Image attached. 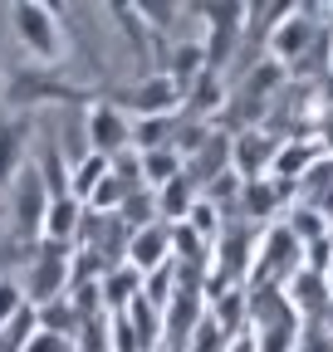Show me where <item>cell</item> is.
<instances>
[{
    "label": "cell",
    "mask_w": 333,
    "mask_h": 352,
    "mask_svg": "<svg viewBox=\"0 0 333 352\" xmlns=\"http://www.w3.org/2000/svg\"><path fill=\"white\" fill-rule=\"evenodd\" d=\"M10 30L20 39V50L39 64V69H59L69 59V20H59V6H39V0H15L6 10Z\"/></svg>",
    "instance_id": "6da1fadb"
},
{
    "label": "cell",
    "mask_w": 333,
    "mask_h": 352,
    "mask_svg": "<svg viewBox=\"0 0 333 352\" xmlns=\"http://www.w3.org/2000/svg\"><path fill=\"white\" fill-rule=\"evenodd\" d=\"M6 103H10L15 113H30L34 103H74V108H89L94 94H89V88H78V83H69L59 69L30 64V69L6 74Z\"/></svg>",
    "instance_id": "7a4b0ae2"
},
{
    "label": "cell",
    "mask_w": 333,
    "mask_h": 352,
    "mask_svg": "<svg viewBox=\"0 0 333 352\" xmlns=\"http://www.w3.org/2000/svg\"><path fill=\"white\" fill-rule=\"evenodd\" d=\"M25 259H30V270H25L20 289H25V303L30 308H45V303H54V298L69 294V264H74V250L69 245L39 240Z\"/></svg>",
    "instance_id": "3957f363"
},
{
    "label": "cell",
    "mask_w": 333,
    "mask_h": 352,
    "mask_svg": "<svg viewBox=\"0 0 333 352\" xmlns=\"http://www.w3.org/2000/svg\"><path fill=\"white\" fill-rule=\"evenodd\" d=\"M6 201H10V230H15V240L25 250H34L39 240H45V210H50V186H45V176H39L34 162L10 182Z\"/></svg>",
    "instance_id": "277c9868"
},
{
    "label": "cell",
    "mask_w": 333,
    "mask_h": 352,
    "mask_svg": "<svg viewBox=\"0 0 333 352\" xmlns=\"http://www.w3.org/2000/svg\"><path fill=\"white\" fill-rule=\"evenodd\" d=\"M299 270H304V245L289 235V226H265L245 289H255V284H289Z\"/></svg>",
    "instance_id": "5b68a950"
},
{
    "label": "cell",
    "mask_w": 333,
    "mask_h": 352,
    "mask_svg": "<svg viewBox=\"0 0 333 352\" xmlns=\"http://www.w3.org/2000/svg\"><path fill=\"white\" fill-rule=\"evenodd\" d=\"M83 147L103 152V157H122L133 147V118L122 113L113 98H94L83 108Z\"/></svg>",
    "instance_id": "8992f818"
},
{
    "label": "cell",
    "mask_w": 333,
    "mask_h": 352,
    "mask_svg": "<svg viewBox=\"0 0 333 352\" xmlns=\"http://www.w3.org/2000/svg\"><path fill=\"white\" fill-rule=\"evenodd\" d=\"M182 98H186L182 83H172V74L152 69L128 88V98H118V108L128 118H172V113H182Z\"/></svg>",
    "instance_id": "52a82bcc"
},
{
    "label": "cell",
    "mask_w": 333,
    "mask_h": 352,
    "mask_svg": "<svg viewBox=\"0 0 333 352\" xmlns=\"http://www.w3.org/2000/svg\"><path fill=\"white\" fill-rule=\"evenodd\" d=\"M275 152H279V138H270L265 127L230 132V171L240 176V182H260V176H270Z\"/></svg>",
    "instance_id": "ba28073f"
},
{
    "label": "cell",
    "mask_w": 333,
    "mask_h": 352,
    "mask_svg": "<svg viewBox=\"0 0 333 352\" xmlns=\"http://www.w3.org/2000/svg\"><path fill=\"white\" fill-rule=\"evenodd\" d=\"M319 39V20H314V6H294L284 20H279V30L270 34V44H265V54L270 59H279L284 69L294 64V59H304L309 54V44Z\"/></svg>",
    "instance_id": "9c48e42d"
},
{
    "label": "cell",
    "mask_w": 333,
    "mask_h": 352,
    "mask_svg": "<svg viewBox=\"0 0 333 352\" xmlns=\"http://www.w3.org/2000/svg\"><path fill=\"white\" fill-rule=\"evenodd\" d=\"M30 132L34 118L30 113H0V191H10V182L30 166Z\"/></svg>",
    "instance_id": "30bf717a"
},
{
    "label": "cell",
    "mask_w": 333,
    "mask_h": 352,
    "mask_svg": "<svg viewBox=\"0 0 333 352\" xmlns=\"http://www.w3.org/2000/svg\"><path fill=\"white\" fill-rule=\"evenodd\" d=\"M230 171V132L226 127H211V138H206L191 157H186V182L196 186V191H206L216 182V176H226Z\"/></svg>",
    "instance_id": "8fae6325"
},
{
    "label": "cell",
    "mask_w": 333,
    "mask_h": 352,
    "mask_svg": "<svg viewBox=\"0 0 333 352\" xmlns=\"http://www.w3.org/2000/svg\"><path fill=\"white\" fill-rule=\"evenodd\" d=\"M166 259H172V226H166V220H157V226H147V230H133V240H128V264H133L138 274L162 270Z\"/></svg>",
    "instance_id": "7c38bea8"
},
{
    "label": "cell",
    "mask_w": 333,
    "mask_h": 352,
    "mask_svg": "<svg viewBox=\"0 0 333 352\" xmlns=\"http://www.w3.org/2000/svg\"><path fill=\"white\" fill-rule=\"evenodd\" d=\"M289 303H294V314L299 318H319L328 314V274H314V270H299L294 279L284 284Z\"/></svg>",
    "instance_id": "4fadbf2b"
},
{
    "label": "cell",
    "mask_w": 333,
    "mask_h": 352,
    "mask_svg": "<svg viewBox=\"0 0 333 352\" xmlns=\"http://www.w3.org/2000/svg\"><path fill=\"white\" fill-rule=\"evenodd\" d=\"M83 206L78 196H54L50 201V210H45V240H54V245H69L74 250V240H78V226H83Z\"/></svg>",
    "instance_id": "5bb4252c"
},
{
    "label": "cell",
    "mask_w": 333,
    "mask_h": 352,
    "mask_svg": "<svg viewBox=\"0 0 333 352\" xmlns=\"http://www.w3.org/2000/svg\"><path fill=\"white\" fill-rule=\"evenodd\" d=\"M162 74H172V83H182V94H186V88L206 74V44L201 39H182L177 50H166Z\"/></svg>",
    "instance_id": "9a60e30c"
},
{
    "label": "cell",
    "mask_w": 333,
    "mask_h": 352,
    "mask_svg": "<svg viewBox=\"0 0 333 352\" xmlns=\"http://www.w3.org/2000/svg\"><path fill=\"white\" fill-rule=\"evenodd\" d=\"M113 171V157H103V152H78L74 162H69V196H78L83 206H89V196L98 191V182Z\"/></svg>",
    "instance_id": "2e32d148"
},
{
    "label": "cell",
    "mask_w": 333,
    "mask_h": 352,
    "mask_svg": "<svg viewBox=\"0 0 333 352\" xmlns=\"http://www.w3.org/2000/svg\"><path fill=\"white\" fill-rule=\"evenodd\" d=\"M138 294H142V274L133 270V264L108 270V274H103V314H122Z\"/></svg>",
    "instance_id": "e0dca14e"
},
{
    "label": "cell",
    "mask_w": 333,
    "mask_h": 352,
    "mask_svg": "<svg viewBox=\"0 0 333 352\" xmlns=\"http://www.w3.org/2000/svg\"><path fill=\"white\" fill-rule=\"evenodd\" d=\"M138 162H142V186H147V191H162L166 182H177V176L186 171V162H182V152H177V147L142 152Z\"/></svg>",
    "instance_id": "ac0fdd59"
},
{
    "label": "cell",
    "mask_w": 333,
    "mask_h": 352,
    "mask_svg": "<svg viewBox=\"0 0 333 352\" xmlns=\"http://www.w3.org/2000/svg\"><path fill=\"white\" fill-rule=\"evenodd\" d=\"M201 201V191L186 182V171L177 176V182H166L162 191H157V210H162V220H166V226H182V220L191 215V206Z\"/></svg>",
    "instance_id": "d6986e66"
},
{
    "label": "cell",
    "mask_w": 333,
    "mask_h": 352,
    "mask_svg": "<svg viewBox=\"0 0 333 352\" xmlns=\"http://www.w3.org/2000/svg\"><path fill=\"white\" fill-rule=\"evenodd\" d=\"M108 15L118 20V30L122 34H128V44H133V54L138 59H152V30H147V20H142V10L138 6H122V0H118V6H108Z\"/></svg>",
    "instance_id": "ffe728a7"
},
{
    "label": "cell",
    "mask_w": 333,
    "mask_h": 352,
    "mask_svg": "<svg viewBox=\"0 0 333 352\" xmlns=\"http://www.w3.org/2000/svg\"><path fill=\"white\" fill-rule=\"evenodd\" d=\"M34 314H39V328L59 333V338H78V328H83V318H78V308L69 303V294L54 298V303H45V308H34Z\"/></svg>",
    "instance_id": "44dd1931"
},
{
    "label": "cell",
    "mask_w": 333,
    "mask_h": 352,
    "mask_svg": "<svg viewBox=\"0 0 333 352\" xmlns=\"http://www.w3.org/2000/svg\"><path fill=\"white\" fill-rule=\"evenodd\" d=\"M39 176H45V186H50V201L54 196H69V162H64V147L59 142H45L39 147Z\"/></svg>",
    "instance_id": "7402d4cb"
},
{
    "label": "cell",
    "mask_w": 333,
    "mask_h": 352,
    "mask_svg": "<svg viewBox=\"0 0 333 352\" xmlns=\"http://www.w3.org/2000/svg\"><path fill=\"white\" fill-rule=\"evenodd\" d=\"M172 294H177V259H166L162 270L142 274V298H147V303L157 308V314H162L166 303H172Z\"/></svg>",
    "instance_id": "603a6c76"
},
{
    "label": "cell",
    "mask_w": 333,
    "mask_h": 352,
    "mask_svg": "<svg viewBox=\"0 0 333 352\" xmlns=\"http://www.w3.org/2000/svg\"><path fill=\"white\" fill-rule=\"evenodd\" d=\"M299 333H304V323H275V328L255 333V347L260 352H299Z\"/></svg>",
    "instance_id": "cb8c5ba5"
},
{
    "label": "cell",
    "mask_w": 333,
    "mask_h": 352,
    "mask_svg": "<svg viewBox=\"0 0 333 352\" xmlns=\"http://www.w3.org/2000/svg\"><path fill=\"white\" fill-rule=\"evenodd\" d=\"M74 347H78V352H113V342H108V314L83 318V328H78Z\"/></svg>",
    "instance_id": "d4e9b609"
},
{
    "label": "cell",
    "mask_w": 333,
    "mask_h": 352,
    "mask_svg": "<svg viewBox=\"0 0 333 352\" xmlns=\"http://www.w3.org/2000/svg\"><path fill=\"white\" fill-rule=\"evenodd\" d=\"M142 20H147V30L152 34H162V30H172L177 25V15H186V6H162V0H142Z\"/></svg>",
    "instance_id": "484cf974"
},
{
    "label": "cell",
    "mask_w": 333,
    "mask_h": 352,
    "mask_svg": "<svg viewBox=\"0 0 333 352\" xmlns=\"http://www.w3.org/2000/svg\"><path fill=\"white\" fill-rule=\"evenodd\" d=\"M25 308V289H20V279H6L0 274V328H6L15 314Z\"/></svg>",
    "instance_id": "4316f807"
},
{
    "label": "cell",
    "mask_w": 333,
    "mask_h": 352,
    "mask_svg": "<svg viewBox=\"0 0 333 352\" xmlns=\"http://www.w3.org/2000/svg\"><path fill=\"white\" fill-rule=\"evenodd\" d=\"M25 352H78V347H74V338H59V333L34 328V338L25 342Z\"/></svg>",
    "instance_id": "83f0119b"
},
{
    "label": "cell",
    "mask_w": 333,
    "mask_h": 352,
    "mask_svg": "<svg viewBox=\"0 0 333 352\" xmlns=\"http://www.w3.org/2000/svg\"><path fill=\"white\" fill-rule=\"evenodd\" d=\"M226 352H260V347H255V333H240V338H230V342H226Z\"/></svg>",
    "instance_id": "f1b7e54d"
},
{
    "label": "cell",
    "mask_w": 333,
    "mask_h": 352,
    "mask_svg": "<svg viewBox=\"0 0 333 352\" xmlns=\"http://www.w3.org/2000/svg\"><path fill=\"white\" fill-rule=\"evenodd\" d=\"M0 108H6V74H0Z\"/></svg>",
    "instance_id": "f546056e"
},
{
    "label": "cell",
    "mask_w": 333,
    "mask_h": 352,
    "mask_svg": "<svg viewBox=\"0 0 333 352\" xmlns=\"http://www.w3.org/2000/svg\"><path fill=\"white\" fill-rule=\"evenodd\" d=\"M152 352H166V342H157V347H152Z\"/></svg>",
    "instance_id": "4dcf8cb0"
}]
</instances>
